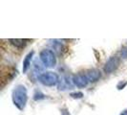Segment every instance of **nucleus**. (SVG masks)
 Wrapping results in <instances>:
<instances>
[{
    "mask_svg": "<svg viewBox=\"0 0 127 115\" xmlns=\"http://www.w3.org/2000/svg\"><path fill=\"white\" fill-rule=\"evenodd\" d=\"M13 102L14 106L20 110H23L25 109L26 104L28 101V94H27V89L24 85H17L13 91Z\"/></svg>",
    "mask_w": 127,
    "mask_h": 115,
    "instance_id": "1",
    "label": "nucleus"
},
{
    "mask_svg": "<svg viewBox=\"0 0 127 115\" xmlns=\"http://www.w3.org/2000/svg\"><path fill=\"white\" fill-rule=\"evenodd\" d=\"M39 58L43 65L47 68H54L57 64L56 54L53 50H50V49H44L40 52Z\"/></svg>",
    "mask_w": 127,
    "mask_h": 115,
    "instance_id": "2",
    "label": "nucleus"
},
{
    "mask_svg": "<svg viewBox=\"0 0 127 115\" xmlns=\"http://www.w3.org/2000/svg\"><path fill=\"white\" fill-rule=\"evenodd\" d=\"M38 81L45 86H54L58 83L59 78L57 73L53 71H47L41 73L40 76H38Z\"/></svg>",
    "mask_w": 127,
    "mask_h": 115,
    "instance_id": "3",
    "label": "nucleus"
},
{
    "mask_svg": "<svg viewBox=\"0 0 127 115\" xmlns=\"http://www.w3.org/2000/svg\"><path fill=\"white\" fill-rule=\"evenodd\" d=\"M121 63V59L120 58L117 57V56H114V57H111L108 60L106 61V63L104 65V71L106 73H112L114 72Z\"/></svg>",
    "mask_w": 127,
    "mask_h": 115,
    "instance_id": "4",
    "label": "nucleus"
},
{
    "mask_svg": "<svg viewBox=\"0 0 127 115\" xmlns=\"http://www.w3.org/2000/svg\"><path fill=\"white\" fill-rule=\"evenodd\" d=\"M72 81H73V83H74L76 86L79 87V88H84V87H86L88 83H89L87 77H86V75H85L84 73H77L76 75H74Z\"/></svg>",
    "mask_w": 127,
    "mask_h": 115,
    "instance_id": "5",
    "label": "nucleus"
},
{
    "mask_svg": "<svg viewBox=\"0 0 127 115\" xmlns=\"http://www.w3.org/2000/svg\"><path fill=\"white\" fill-rule=\"evenodd\" d=\"M85 75L87 77L89 83H95L96 81H98L101 77V74H100V71L97 70V69H89V70L86 71Z\"/></svg>",
    "mask_w": 127,
    "mask_h": 115,
    "instance_id": "6",
    "label": "nucleus"
},
{
    "mask_svg": "<svg viewBox=\"0 0 127 115\" xmlns=\"http://www.w3.org/2000/svg\"><path fill=\"white\" fill-rule=\"evenodd\" d=\"M32 56H33V51L30 52V53H29V54H28V55L25 57V58H24V60H23V68H22L23 73H26L27 71L30 69V67H31V62H32Z\"/></svg>",
    "mask_w": 127,
    "mask_h": 115,
    "instance_id": "7",
    "label": "nucleus"
},
{
    "mask_svg": "<svg viewBox=\"0 0 127 115\" xmlns=\"http://www.w3.org/2000/svg\"><path fill=\"white\" fill-rule=\"evenodd\" d=\"M10 42H11L13 46L17 47V48H23V47H25L26 46V40L25 39H20V38H11V39H10Z\"/></svg>",
    "mask_w": 127,
    "mask_h": 115,
    "instance_id": "8",
    "label": "nucleus"
},
{
    "mask_svg": "<svg viewBox=\"0 0 127 115\" xmlns=\"http://www.w3.org/2000/svg\"><path fill=\"white\" fill-rule=\"evenodd\" d=\"M71 97L74 99H80L83 97V93L81 92H75V93H71Z\"/></svg>",
    "mask_w": 127,
    "mask_h": 115,
    "instance_id": "9",
    "label": "nucleus"
},
{
    "mask_svg": "<svg viewBox=\"0 0 127 115\" xmlns=\"http://www.w3.org/2000/svg\"><path fill=\"white\" fill-rule=\"evenodd\" d=\"M121 56L122 58H127V48L123 47L121 51Z\"/></svg>",
    "mask_w": 127,
    "mask_h": 115,
    "instance_id": "10",
    "label": "nucleus"
},
{
    "mask_svg": "<svg viewBox=\"0 0 127 115\" xmlns=\"http://www.w3.org/2000/svg\"><path fill=\"white\" fill-rule=\"evenodd\" d=\"M121 115H127V110H125L124 112H122V113H121Z\"/></svg>",
    "mask_w": 127,
    "mask_h": 115,
    "instance_id": "11",
    "label": "nucleus"
}]
</instances>
